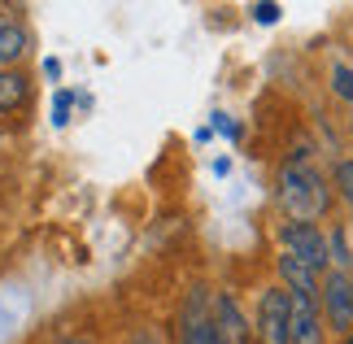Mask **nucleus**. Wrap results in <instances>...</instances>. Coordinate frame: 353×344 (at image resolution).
Returning <instances> with one entry per match:
<instances>
[{
	"mask_svg": "<svg viewBox=\"0 0 353 344\" xmlns=\"http://www.w3.org/2000/svg\"><path fill=\"white\" fill-rule=\"evenodd\" d=\"M26 52V31L18 22H0V65H13Z\"/></svg>",
	"mask_w": 353,
	"mask_h": 344,
	"instance_id": "obj_8",
	"label": "nucleus"
},
{
	"mask_svg": "<svg viewBox=\"0 0 353 344\" xmlns=\"http://www.w3.org/2000/svg\"><path fill=\"white\" fill-rule=\"evenodd\" d=\"M319 305H323V323L341 336H353V292H349V274L332 270L319 283Z\"/></svg>",
	"mask_w": 353,
	"mask_h": 344,
	"instance_id": "obj_2",
	"label": "nucleus"
},
{
	"mask_svg": "<svg viewBox=\"0 0 353 344\" xmlns=\"http://www.w3.org/2000/svg\"><path fill=\"white\" fill-rule=\"evenodd\" d=\"M288 314H292V292L288 287H266L262 301H257V340L288 344Z\"/></svg>",
	"mask_w": 353,
	"mask_h": 344,
	"instance_id": "obj_3",
	"label": "nucleus"
},
{
	"mask_svg": "<svg viewBox=\"0 0 353 344\" xmlns=\"http://www.w3.org/2000/svg\"><path fill=\"white\" fill-rule=\"evenodd\" d=\"M279 201H283V210L292 214V223H314L319 214H327L332 192H327V183H323V174L314 166L292 161V166H283V174H279Z\"/></svg>",
	"mask_w": 353,
	"mask_h": 344,
	"instance_id": "obj_1",
	"label": "nucleus"
},
{
	"mask_svg": "<svg viewBox=\"0 0 353 344\" xmlns=\"http://www.w3.org/2000/svg\"><path fill=\"white\" fill-rule=\"evenodd\" d=\"M52 122L65 127L70 122V92H57V105H52Z\"/></svg>",
	"mask_w": 353,
	"mask_h": 344,
	"instance_id": "obj_12",
	"label": "nucleus"
},
{
	"mask_svg": "<svg viewBox=\"0 0 353 344\" xmlns=\"http://www.w3.org/2000/svg\"><path fill=\"white\" fill-rule=\"evenodd\" d=\"M26 96H31V83H26L22 74H0V114L26 105Z\"/></svg>",
	"mask_w": 353,
	"mask_h": 344,
	"instance_id": "obj_9",
	"label": "nucleus"
},
{
	"mask_svg": "<svg viewBox=\"0 0 353 344\" xmlns=\"http://www.w3.org/2000/svg\"><path fill=\"white\" fill-rule=\"evenodd\" d=\"M279 279L288 283V292H296V296H319V274L310 266H301L292 253H279Z\"/></svg>",
	"mask_w": 353,
	"mask_h": 344,
	"instance_id": "obj_7",
	"label": "nucleus"
},
{
	"mask_svg": "<svg viewBox=\"0 0 353 344\" xmlns=\"http://www.w3.org/2000/svg\"><path fill=\"white\" fill-rule=\"evenodd\" d=\"M349 292H353V274H349Z\"/></svg>",
	"mask_w": 353,
	"mask_h": 344,
	"instance_id": "obj_14",
	"label": "nucleus"
},
{
	"mask_svg": "<svg viewBox=\"0 0 353 344\" xmlns=\"http://www.w3.org/2000/svg\"><path fill=\"white\" fill-rule=\"evenodd\" d=\"M253 18L262 22V26H270V22H279V5H253Z\"/></svg>",
	"mask_w": 353,
	"mask_h": 344,
	"instance_id": "obj_13",
	"label": "nucleus"
},
{
	"mask_svg": "<svg viewBox=\"0 0 353 344\" xmlns=\"http://www.w3.org/2000/svg\"><path fill=\"white\" fill-rule=\"evenodd\" d=\"M70 344H88V340H70Z\"/></svg>",
	"mask_w": 353,
	"mask_h": 344,
	"instance_id": "obj_15",
	"label": "nucleus"
},
{
	"mask_svg": "<svg viewBox=\"0 0 353 344\" xmlns=\"http://www.w3.org/2000/svg\"><path fill=\"white\" fill-rule=\"evenodd\" d=\"M336 188H341V196L353 205V157H345L341 166H336Z\"/></svg>",
	"mask_w": 353,
	"mask_h": 344,
	"instance_id": "obj_11",
	"label": "nucleus"
},
{
	"mask_svg": "<svg viewBox=\"0 0 353 344\" xmlns=\"http://www.w3.org/2000/svg\"><path fill=\"white\" fill-rule=\"evenodd\" d=\"M0 140H5V135H0Z\"/></svg>",
	"mask_w": 353,
	"mask_h": 344,
	"instance_id": "obj_17",
	"label": "nucleus"
},
{
	"mask_svg": "<svg viewBox=\"0 0 353 344\" xmlns=\"http://www.w3.org/2000/svg\"><path fill=\"white\" fill-rule=\"evenodd\" d=\"M345 344H353V336H345Z\"/></svg>",
	"mask_w": 353,
	"mask_h": 344,
	"instance_id": "obj_16",
	"label": "nucleus"
},
{
	"mask_svg": "<svg viewBox=\"0 0 353 344\" xmlns=\"http://www.w3.org/2000/svg\"><path fill=\"white\" fill-rule=\"evenodd\" d=\"M283 253H292L301 266H310V270H327V261H332V253H327V236L314 227V223H288L283 227Z\"/></svg>",
	"mask_w": 353,
	"mask_h": 344,
	"instance_id": "obj_4",
	"label": "nucleus"
},
{
	"mask_svg": "<svg viewBox=\"0 0 353 344\" xmlns=\"http://www.w3.org/2000/svg\"><path fill=\"white\" fill-rule=\"evenodd\" d=\"M288 344H323V314H319V296H296V292H292Z\"/></svg>",
	"mask_w": 353,
	"mask_h": 344,
	"instance_id": "obj_5",
	"label": "nucleus"
},
{
	"mask_svg": "<svg viewBox=\"0 0 353 344\" xmlns=\"http://www.w3.org/2000/svg\"><path fill=\"white\" fill-rule=\"evenodd\" d=\"M214 327H219L223 344H244L249 340V327H244V314L232 296H219L214 301Z\"/></svg>",
	"mask_w": 353,
	"mask_h": 344,
	"instance_id": "obj_6",
	"label": "nucleus"
},
{
	"mask_svg": "<svg viewBox=\"0 0 353 344\" xmlns=\"http://www.w3.org/2000/svg\"><path fill=\"white\" fill-rule=\"evenodd\" d=\"M332 88L341 101H353V70L349 65H332Z\"/></svg>",
	"mask_w": 353,
	"mask_h": 344,
	"instance_id": "obj_10",
	"label": "nucleus"
}]
</instances>
